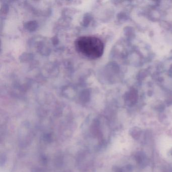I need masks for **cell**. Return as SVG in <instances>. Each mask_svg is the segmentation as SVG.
Masks as SVG:
<instances>
[{
    "label": "cell",
    "mask_w": 172,
    "mask_h": 172,
    "mask_svg": "<svg viewBox=\"0 0 172 172\" xmlns=\"http://www.w3.org/2000/svg\"><path fill=\"white\" fill-rule=\"evenodd\" d=\"M77 52L89 59L101 58L104 52V44L99 37L94 36H82L75 42Z\"/></svg>",
    "instance_id": "6da1fadb"
}]
</instances>
